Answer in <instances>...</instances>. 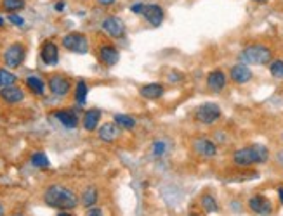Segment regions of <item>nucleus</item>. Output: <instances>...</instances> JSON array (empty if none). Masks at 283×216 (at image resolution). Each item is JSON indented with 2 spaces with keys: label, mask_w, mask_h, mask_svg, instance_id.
Instances as JSON below:
<instances>
[{
  "label": "nucleus",
  "mask_w": 283,
  "mask_h": 216,
  "mask_svg": "<svg viewBox=\"0 0 283 216\" xmlns=\"http://www.w3.org/2000/svg\"><path fill=\"white\" fill-rule=\"evenodd\" d=\"M269 159V149L262 144H250L236 149L231 156V161L238 168H250L254 164H264Z\"/></svg>",
  "instance_id": "f257e3e1"
},
{
  "label": "nucleus",
  "mask_w": 283,
  "mask_h": 216,
  "mask_svg": "<svg viewBox=\"0 0 283 216\" xmlns=\"http://www.w3.org/2000/svg\"><path fill=\"white\" fill-rule=\"evenodd\" d=\"M44 202L56 209H73L79 204V197L65 185H51L44 192Z\"/></svg>",
  "instance_id": "f03ea898"
},
{
  "label": "nucleus",
  "mask_w": 283,
  "mask_h": 216,
  "mask_svg": "<svg viewBox=\"0 0 283 216\" xmlns=\"http://www.w3.org/2000/svg\"><path fill=\"white\" fill-rule=\"evenodd\" d=\"M238 57L247 66H266L273 61V50L264 44H249L241 49Z\"/></svg>",
  "instance_id": "7ed1b4c3"
},
{
  "label": "nucleus",
  "mask_w": 283,
  "mask_h": 216,
  "mask_svg": "<svg viewBox=\"0 0 283 216\" xmlns=\"http://www.w3.org/2000/svg\"><path fill=\"white\" fill-rule=\"evenodd\" d=\"M221 116H222V111L216 102H203L202 105H198V107L195 109V119L207 126L219 121Z\"/></svg>",
  "instance_id": "20e7f679"
},
{
  "label": "nucleus",
  "mask_w": 283,
  "mask_h": 216,
  "mask_svg": "<svg viewBox=\"0 0 283 216\" xmlns=\"http://www.w3.org/2000/svg\"><path fill=\"white\" fill-rule=\"evenodd\" d=\"M63 47L70 52H75V54H87L89 52V40L85 35L82 33H68L63 36Z\"/></svg>",
  "instance_id": "39448f33"
},
{
  "label": "nucleus",
  "mask_w": 283,
  "mask_h": 216,
  "mask_svg": "<svg viewBox=\"0 0 283 216\" xmlns=\"http://www.w3.org/2000/svg\"><path fill=\"white\" fill-rule=\"evenodd\" d=\"M191 147H193V153L203 159H212L217 156L216 142L211 140L209 137H198V139H195Z\"/></svg>",
  "instance_id": "423d86ee"
},
{
  "label": "nucleus",
  "mask_w": 283,
  "mask_h": 216,
  "mask_svg": "<svg viewBox=\"0 0 283 216\" xmlns=\"http://www.w3.org/2000/svg\"><path fill=\"white\" fill-rule=\"evenodd\" d=\"M247 206L252 213L259 214V216H269L273 213V202L262 194H255V196L250 197Z\"/></svg>",
  "instance_id": "0eeeda50"
},
{
  "label": "nucleus",
  "mask_w": 283,
  "mask_h": 216,
  "mask_svg": "<svg viewBox=\"0 0 283 216\" xmlns=\"http://www.w3.org/2000/svg\"><path fill=\"white\" fill-rule=\"evenodd\" d=\"M25 56H26V49L23 47L21 44H12L9 45L6 52H4V61H6L9 68H17L25 61Z\"/></svg>",
  "instance_id": "6e6552de"
},
{
  "label": "nucleus",
  "mask_w": 283,
  "mask_h": 216,
  "mask_svg": "<svg viewBox=\"0 0 283 216\" xmlns=\"http://www.w3.org/2000/svg\"><path fill=\"white\" fill-rule=\"evenodd\" d=\"M252 78H254V73H252V70H250V66H247V64L238 62V64H235V66H231L230 80L235 85H245V83H249Z\"/></svg>",
  "instance_id": "1a4fd4ad"
},
{
  "label": "nucleus",
  "mask_w": 283,
  "mask_h": 216,
  "mask_svg": "<svg viewBox=\"0 0 283 216\" xmlns=\"http://www.w3.org/2000/svg\"><path fill=\"white\" fill-rule=\"evenodd\" d=\"M47 85H49V90H51L54 95H58V97H65V95L70 94V90H71L70 78L63 76V75H52L49 78Z\"/></svg>",
  "instance_id": "9d476101"
},
{
  "label": "nucleus",
  "mask_w": 283,
  "mask_h": 216,
  "mask_svg": "<svg viewBox=\"0 0 283 216\" xmlns=\"http://www.w3.org/2000/svg\"><path fill=\"white\" fill-rule=\"evenodd\" d=\"M141 16L148 21V25H152L153 28H158V26H162L163 19H165V11L160 6H157V4H144V11Z\"/></svg>",
  "instance_id": "9b49d317"
},
{
  "label": "nucleus",
  "mask_w": 283,
  "mask_h": 216,
  "mask_svg": "<svg viewBox=\"0 0 283 216\" xmlns=\"http://www.w3.org/2000/svg\"><path fill=\"white\" fill-rule=\"evenodd\" d=\"M205 83H207V89L211 92H216V94H219V92H222L228 87V76L222 70H212L207 75Z\"/></svg>",
  "instance_id": "f8f14e48"
},
{
  "label": "nucleus",
  "mask_w": 283,
  "mask_h": 216,
  "mask_svg": "<svg viewBox=\"0 0 283 216\" xmlns=\"http://www.w3.org/2000/svg\"><path fill=\"white\" fill-rule=\"evenodd\" d=\"M120 133H122V128L118 126L115 121H108V123H104V125L99 126L98 137L103 142H108V144H111V142H115V140L120 139Z\"/></svg>",
  "instance_id": "ddd939ff"
},
{
  "label": "nucleus",
  "mask_w": 283,
  "mask_h": 216,
  "mask_svg": "<svg viewBox=\"0 0 283 216\" xmlns=\"http://www.w3.org/2000/svg\"><path fill=\"white\" fill-rule=\"evenodd\" d=\"M101 26L109 36H113V38H120V36L125 35V25L120 17H115V16L106 17Z\"/></svg>",
  "instance_id": "4468645a"
},
{
  "label": "nucleus",
  "mask_w": 283,
  "mask_h": 216,
  "mask_svg": "<svg viewBox=\"0 0 283 216\" xmlns=\"http://www.w3.org/2000/svg\"><path fill=\"white\" fill-rule=\"evenodd\" d=\"M98 56H99V61H101L104 66H115V64L120 61V52H118L117 47L113 45H101L98 50Z\"/></svg>",
  "instance_id": "2eb2a0df"
},
{
  "label": "nucleus",
  "mask_w": 283,
  "mask_h": 216,
  "mask_svg": "<svg viewBox=\"0 0 283 216\" xmlns=\"http://www.w3.org/2000/svg\"><path fill=\"white\" fill-rule=\"evenodd\" d=\"M40 59H42L44 64L47 66H56L59 61V50L58 45L54 42H45L40 49Z\"/></svg>",
  "instance_id": "dca6fc26"
},
{
  "label": "nucleus",
  "mask_w": 283,
  "mask_h": 216,
  "mask_svg": "<svg viewBox=\"0 0 283 216\" xmlns=\"http://www.w3.org/2000/svg\"><path fill=\"white\" fill-rule=\"evenodd\" d=\"M0 99L7 104H17L25 100V92L16 85H9V87L0 89Z\"/></svg>",
  "instance_id": "f3484780"
},
{
  "label": "nucleus",
  "mask_w": 283,
  "mask_h": 216,
  "mask_svg": "<svg viewBox=\"0 0 283 216\" xmlns=\"http://www.w3.org/2000/svg\"><path fill=\"white\" fill-rule=\"evenodd\" d=\"M163 94H165V89H163L162 83H157V81L146 83L139 89V95L146 100H158V99H162Z\"/></svg>",
  "instance_id": "a211bd4d"
},
{
  "label": "nucleus",
  "mask_w": 283,
  "mask_h": 216,
  "mask_svg": "<svg viewBox=\"0 0 283 216\" xmlns=\"http://www.w3.org/2000/svg\"><path fill=\"white\" fill-rule=\"evenodd\" d=\"M54 118L59 119V123L65 128H70V130L79 126V118H77V114L71 109H59V111L54 113Z\"/></svg>",
  "instance_id": "6ab92c4d"
},
{
  "label": "nucleus",
  "mask_w": 283,
  "mask_h": 216,
  "mask_svg": "<svg viewBox=\"0 0 283 216\" xmlns=\"http://www.w3.org/2000/svg\"><path fill=\"white\" fill-rule=\"evenodd\" d=\"M99 121H101V111H99V109H89V111L84 114L82 125H84V128L87 132H94L98 130Z\"/></svg>",
  "instance_id": "aec40b11"
},
{
  "label": "nucleus",
  "mask_w": 283,
  "mask_h": 216,
  "mask_svg": "<svg viewBox=\"0 0 283 216\" xmlns=\"http://www.w3.org/2000/svg\"><path fill=\"white\" fill-rule=\"evenodd\" d=\"M200 206H202L203 213H207V214H216L221 211L217 199L212 194H203L202 197H200Z\"/></svg>",
  "instance_id": "412c9836"
},
{
  "label": "nucleus",
  "mask_w": 283,
  "mask_h": 216,
  "mask_svg": "<svg viewBox=\"0 0 283 216\" xmlns=\"http://www.w3.org/2000/svg\"><path fill=\"white\" fill-rule=\"evenodd\" d=\"M98 199H99V194H98V188L96 187H87L84 192H82V204H84L87 209L96 206Z\"/></svg>",
  "instance_id": "4be33fe9"
},
{
  "label": "nucleus",
  "mask_w": 283,
  "mask_h": 216,
  "mask_svg": "<svg viewBox=\"0 0 283 216\" xmlns=\"http://www.w3.org/2000/svg\"><path fill=\"white\" fill-rule=\"evenodd\" d=\"M25 83H26V87H28L31 92H33L35 95H44L45 83H44L42 78H39V76H28L25 80Z\"/></svg>",
  "instance_id": "5701e85b"
},
{
  "label": "nucleus",
  "mask_w": 283,
  "mask_h": 216,
  "mask_svg": "<svg viewBox=\"0 0 283 216\" xmlns=\"http://www.w3.org/2000/svg\"><path fill=\"white\" fill-rule=\"evenodd\" d=\"M115 123L124 130H134L136 125H138L136 118L129 116V114H115Z\"/></svg>",
  "instance_id": "b1692460"
},
{
  "label": "nucleus",
  "mask_w": 283,
  "mask_h": 216,
  "mask_svg": "<svg viewBox=\"0 0 283 216\" xmlns=\"http://www.w3.org/2000/svg\"><path fill=\"white\" fill-rule=\"evenodd\" d=\"M0 7L4 12H16L25 7V0H0Z\"/></svg>",
  "instance_id": "393cba45"
},
{
  "label": "nucleus",
  "mask_w": 283,
  "mask_h": 216,
  "mask_svg": "<svg viewBox=\"0 0 283 216\" xmlns=\"http://www.w3.org/2000/svg\"><path fill=\"white\" fill-rule=\"evenodd\" d=\"M269 75L276 80H283V59H273L269 62Z\"/></svg>",
  "instance_id": "a878e982"
},
{
  "label": "nucleus",
  "mask_w": 283,
  "mask_h": 216,
  "mask_svg": "<svg viewBox=\"0 0 283 216\" xmlns=\"http://www.w3.org/2000/svg\"><path fill=\"white\" fill-rule=\"evenodd\" d=\"M31 164H33L35 168H39V169H47L49 166H51L49 158L44 153H35L33 156H31Z\"/></svg>",
  "instance_id": "bb28decb"
},
{
  "label": "nucleus",
  "mask_w": 283,
  "mask_h": 216,
  "mask_svg": "<svg viewBox=\"0 0 283 216\" xmlns=\"http://www.w3.org/2000/svg\"><path fill=\"white\" fill-rule=\"evenodd\" d=\"M87 85H85V81L84 80H80L79 83H77V89H75V99H77V102L79 104H84L85 102V99H87Z\"/></svg>",
  "instance_id": "cd10ccee"
},
{
  "label": "nucleus",
  "mask_w": 283,
  "mask_h": 216,
  "mask_svg": "<svg viewBox=\"0 0 283 216\" xmlns=\"http://www.w3.org/2000/svg\"><path fill=\"white\" fill-rule=\"evenodd\" d=\"M16 80H17L16 75H12L11 71L0 70V89H4V87H9V85H14Z\"/></svg>",
  "instance_id": "c85d7f7f"
},
{
  "label": "nucleus",
  "mask_w": 283,
  "mask_h": 216,
  "mask_svg": "<svg viewBox=\"0 0 283 216\" xmlns=\"http://www.w3.org/2000/svg\"><path fill=\"white\" fill-rule=\"evenodd\" d=\"M152 153H153V156H163L165 154V144L163 142H155L153 144V147H152Z\"/></svg>",
  "instance_id": "c756f323"
},
{
  "label": "nucleus",
  "mask_w": 283,
  "mask_h": 216,
  "mask_svg": "<svg viewBox=\"0 0 283 216\" xmlns=\"http://www.w3.org/2000/svg\"><path fill=\"white\" fill-rule=\"evenodd\" d=\"M9 21L12 23V25H16V26H23L25 25V19L20 16H16V14H9Z\"/></svg>",
  "instance_id": "7c9ffc66"
},
{
  "label": "nucleus",
  "mask_w": 283,
  "mask_h": 216,
  "mask_svg": "<svg viewBox=\"0 0 283 216\" xmlns=\"http://www.w3.org/2000/svg\"><path fill=\"white\" fill-rule=\"evenodd\" d=\"M85 216H104V214H103V209L101 208H94V206H92V208L87 209Z\"/></svg>",
  "instance_id": "2f4dec72"
},
{
  "label": "nucleus",
  "mask_w": 283,
  "mask_h": 216,
  "mask_svg": "<svg viewBox=\"0 0 283 216\" xmlns=\"http://www.w3.org/2000/svg\"><path fill=\"white\" fill-rule=\"evenodd\" d=\"M130 11L134 12V14H143L144 11V4H134V6H130Z\"/></svg>",
  "instance_id": "473e14b6"
},
{
  "label": "nucleus",
  "mask_w": 283,
  "mask_h": 216,
  "mask_svg": "<svg viewBox=\"0 0 283 216\" xmlns=\"http://www.w3.org/2000/svg\"><path fill=\"white\" fill-rule=\"evenodd\" d=\"M276 163L283 168V150H278V154H276Z\"/></svg>",
  "instance_id": "72a5a7b5"
},
{
  "label": "nucleus",
  "mask_w": 283,
  "mask_h": 216,
  "mask_svg": "<svg viewBox=\"0 0 283 216\" xmlns=\"http://www.w3.org/2000/svg\"><path fill=\"white\" fill-rule=\"evenodd\" d=\"M101 6H111V4H115V0H98Z\"/></svg>",
  "instance_id": "f704fd0d"
},
{
  "label": "nucleus",
  "mask_w": 283,
  "mask_h": 216,
  "mask_svg": "<svg viewBox=\"0 0 283 216\" xmlns=\"http://www.w3.org/2000/svg\"><path fill=\"white\" fill-rule=\"evenodd\" d=\"M54 9H56V11H63V9H65V2H58Z\"/></svg>",
  "instance_id": "c9c22d12"
},
{
  "label": "nucleus",
  "mask_w": 283,
  "mask_h": 216,
  "mask_svg": "<svg viewBox=\"0 0 283 216\" xmlns=\"http://www.w3.org/2000/svg\"><path fill=\"white\" fill-rule=\"evenodd\" d=\"M278 197H280V202L283 204V187L278 188Z\"/></svg>",
  "instance_id": "e433bc0d"
},
{
  "label": "nucleus",
  "mask_w": 283,
  "mask_h": 216,
  "mask_svg": "<svg viewBox=\"0 0 283 216\" xmlns=\"http://www.w3.org/2000/svg\"><path fill=\"white\" fill-rule=\"evenodd\" d=\"M4 214H6V209H4V206L0 204V216H4Z\"/></svg>",
  "instance_id": "4c0bfd02"
},
{
  "label": "nucleus",
  "mask_w": 283,
  "mask_h": 216,
  "mask_svg": "<svg viewBox=\"0 0 283 216\" xmlns=\"http://www.w3.org/2000/svg\"><path fill=\"white\" fill-rule=\"evenodd\" d=\"M58 216H71V214H68V213H59Z\"/></svg>",
  "instance_id": "58836bf2"
},
{
  "label": "nucleus",
  "mask_w": 283,
  "mask_h": 216,
  "mask_svg": "<svg viewBox=\"0 0 283 216\" xmlns=\"http://www.w3.org/2000/svg\"><path fill=\"white\" fill-rule=\"evenodd\" d=\"M254 2H261L262 4V2H268V0H254Z\"/></svg>",
  "instance_id": "ea45409f"
},
{
  "label": "nucleus",
  "mask_w": 283,
  "mask_h": 216,
  "mask_svg": "<svg viewBox=\"0 0 283 216\" xmlns=\"http://www.w3.org/2000/svg\"><path fill=\"white\" fill-rule=\"evenodd\" d=\"M4 25V19H2V17H0V26H2Z\"/></svg>",
  "instance_id": "a19ab883"
},
{
  "label": "nucleus",
  "mask_w": 283,
  "mask_h": 216,
  "mask_svg": "<svg viewBox=\"0 0 283 216\" xmlns=\"http://www.w3.org/2000/svg\"><path fill=\"white\" fill-rule=\"evenodd\" d=\"M188 216H200V214H195V213H191V214H188Z\"/></svg>",
  "instance_id": "79ce46f5"
},
{
  "label": "nucleus",
  "mask_w": 283,
  "mask_h": 216,
  "mask_svg": "<svg viewBox=\"0 0 283 216\" xmlns=\"http://www.w3.org/2000/svg\"><path fill=\"white\" fill-rule=\"evenodd\" d=\"M281 140H283V132H281Z\"/></svg>",
  "instance_id": "37998d69"
}]
</instances>
